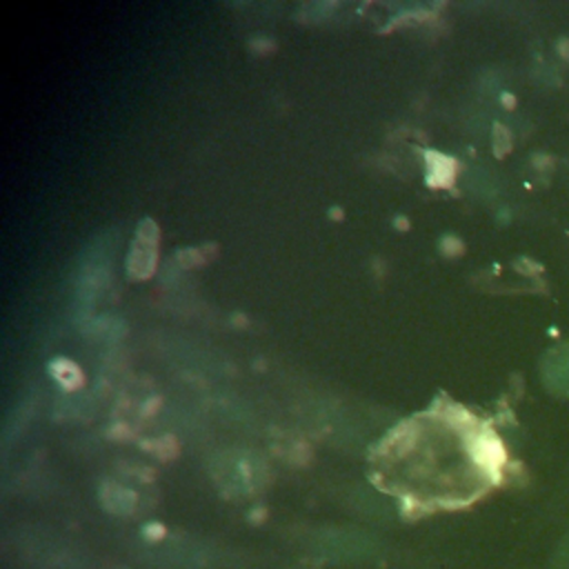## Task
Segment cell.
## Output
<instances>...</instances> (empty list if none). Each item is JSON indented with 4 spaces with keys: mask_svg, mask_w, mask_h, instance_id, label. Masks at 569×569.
Masks as SVG:
<instances>
[{
    "mask_svg": "<svg viewBox=\"0 0 569 569\" xmlns=\"http://www.w3.org/2000/svg\"><path fill=\"white\" fill-rule=\"evenodd\" d=\"M378 482L411 505H465L500 476V445L462 411L398 429L380 447Z\"/></svg>",
    "mask_w": 569,
    "mask_h": 569,
    "instance_id": "1",
    "label": "cell"
},
{
    "mask_svg": "<svg viewBox=\"0 0 569 569\" xmlns=\"http://www.w3.org/2000/svg\"><path fill=\"white\" fill-rule=\"evenodd\" d=\"M49 369H51V373H53L64 387H76V385H80V380H82L80 369H78L71 360H67V358H56V360H51V362H49Z\"/></svg>",
    "mask_w": 569,
    "mask_h": 569,
    "instance_id": "2",
    "label": "cell"
},
{
    "mask_svg": "<svg viewBox=\"0 0 569 569\" xmlns=\"http://www.w3.org/2000/svg\"><path fill=\"white\" fill-rule=\"evenodd\" d=\"M553 360L558 365L549 369L547 378H549L551 387H556L560 391H569V353L562 349V351H558V356Z\"/></svg>",
    "mask_w": 569,
    "mask_h": 569,
    "instance_id": "3",
    "label": "cell"
},
{
    "mask_svg": "<svg viewBox=\"0 0 569 569\" xmlns=\"http://www.w3.org/2000/svg\"><path fill=\"white\" fill-rule=\"evenodd\" d=\"M553 562H556L558 569H569V536H567L565 542L558 547Z\"/></svg>",
    "mask_w": 569,
    "mask_h": 569,
    "instance_id": "4",
    "label": "cell"
},
{
    "mask_svg": "<svg viewBox=\"0 0 569 569\" xmlns=\"http://www.w3.org/2000/svg\"><path fill=\"white\" fill-rule=\"evenodd\" d=\"M396 224H398V227H407V224H409V222H407V220H405V218H398V220H396Z\"/></svg>",
    "mask_w": 569,
    "mask_h": 569,
    "instance_id": "5",
    "label": "cell"
}]
</instances>
